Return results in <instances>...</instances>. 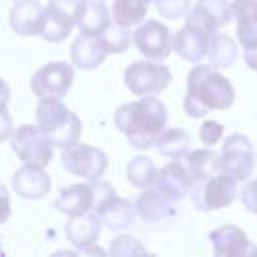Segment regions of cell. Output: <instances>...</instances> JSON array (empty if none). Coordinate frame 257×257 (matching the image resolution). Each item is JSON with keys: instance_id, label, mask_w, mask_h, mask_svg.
<instances>
[{"instance_id": "cell-1", "label": "cell", "mask_w": 257, "mask_h": 257, "mask_svg": "<svg viewBox=\"0 0 257 257\" xmlns=\"http://www.w3.org/2000/svg\"><path fill=\"white\" fill-rule=\"evenodd\" d=\"M167 106L157 96H141L124 102L114 112V126L128 139V145L147 151L155 149L159 135L167 128Z\"/></svg>"}, {"instance_id": "cell-2", "label": "cell", "mask_w": 257, "mask_h": 257, "mask_svg": "<svg viewBox=\"0 0 257 257\" xmlns=\"http://www.w3.org/2000/svg\"><path fill=\"white\" fill-rule=\"evenodd\" d=\"M235 100V88L219 68L211 64H197L187 74V94L183 108L187 116L201 118L209 110H225Z\"/></svg>"}, {"instance_id": "cell-3", "label": "cell", "mask_w": 257, "mask_h": 257, "mask_svg": "<svg viewBox=\"0 0 257 257\" xmlns=\"http://www.w3.org/2000/svg\"><path fill=\"white\" fill-rule=\"evenodd\" d=\"M36 124L46 133L58 149H68L78 143L82 133V122L76 112H72L60 98H42L36 106Z\"/></svg>"}, {"instance_id": "cell-4", "label": "cell", "mask_w": 257, "mask_h": 257, "mask_svg": "<svg viewBox=\"0 0 257 257\" xmlns=\"http://www.w3.org/2000/svg\"><path fill=\"white\" fill-rule=\"evenodd\" d=\"M173 80L167 64L161 60H135L124 68V86L137 96H157Z\"/></svg>"}, {"instance_id": "cell-5", "label": "cell", "mask_w": 257, "mask_h": 257, "mask_svg": "<svg viewBox=\"0 0 257 257\" xmlns=\"http://www.w3.org/2000/svg\"><path fill=\"white\" fill-rule=\"evenodd\" d=\"M255 169V147L249 137L233 133L225 137L217 161V171L235 177L239 183L247 181Z\"/></svg>"}, {"instance_id": "cell-6", "label": "cell", "mask_w": 257, "mask_h": 257, "mask_svg": "<svg viewBox=\"0 0 257 257\" xmlns=\"http://www.w3.org/2000/svg\"><path fill=\"white\" fill-rule=\"evenodd\" d=\"M237 197H239V181L225 173H215L209 179L197 183V187L191 193L193 205L201 213L225 209Z\"/></svg>"}, {"instance_id": "cell-7", "label": "cell", "mask_w": 257, "mask_h": 257, "mask_svg": "<svg viewBox=\"0 0 257 257\" xmlns=\"http://www.w3.org/2000/svg\"><path fill=\"white\" fill-rule=\"evenodd\" d=\"M10 149L22 163L48 167L54 145L38 124H22L14 128L10 137Z\"/></svg>"}, {"instance_id": "cell-8", "label": "cell", "mask_w": 257, "mask_h": 257, "mask_svg": "<svg viewBox=\"0 0 257 257\" xmlns=\"http://www.w3.org/2000/svg\"><path fill=\"white\" fill-rule=\"evenodd\" d=\"M60 163H62V169L68 171L70 175L80 177L88 183H96L106 173L108 157L104 151H100L92 145L76 143L68 149H62Z\"/></svg>"}, {"instance_id": "cell-9", "label": "cell", "mask_w": 257, "mask_h": 257, "mask_svg": "<svg viewBox=\"0 0 257 257\" xmlns=\"http://www.w3.org/2000/svg\"><path fill=\"white\" fill-rule=\"evenodd\" d=\"M74 80V68L66 62L54 60L44 66H40L32 78H30V90L32 94L42 100V98H62L70 90Z\"/></svg>"}, {"instance_id": "cell-10", "label": "cell", "mask_w": 257, "mask_h": 257, "mask_svg": "<svg viewBox=\"0 0 257 257\" xmlns=\"http://www.w3.org/2000/svg\"><path fill=\"white\" fill-rule=\"evenodd\" d=\"M133 42L145 58L163 62L173 52V32L169 30L167 24L155 18L137 24V30L133 32Z\"/></svg>"}, {"instance_id": "cell-11", "label": "cell", "mask_w": 257, "mask_h": 257, "mask_svg": "<svg viewBox=\"0 0 257 257\" xmlns=\"http://www.w3.org/2000/svg\"><path fill=\"white\" fill-rule=\"evenodd\" d=\"M153 187H157L161 193H165L171 201H181L189 193H193V189L197 187V179L185 165L183 157H179V159H173L171 163H167L159 171Z\"/></svg>"}, {"instance_id": "cell-12", "label": "cell", "mask_w": 257, "mask_h": 257, "mask_svg": "<svg viewBox=\"0 0 257 257\" xmlns=\"http://www.w3.org/2000/svg\"><path fill=\"white\" fill-rule=\"evenodd\" d=\"M185 18V22L195 24L209 34H217L233 20V6L229 0H197Z\"/></svg>"}, {"instance_id": "cell-13", "label": "cell", "mask_w": 257, "mask_h": 257, "mask_svg": "<svg viewBox=\"0 0 257 257\" xmlns=\"http://www.w3.org/2000/svg\"><path fill=\"white\" fill-rule=\"evenodd\" d=\"M209 241L213 245V253L217 257H243V255H257V247L249 241L247 233L237 225H221L211 231Z\"/></svg>"}, {"instance_id": "cell-14", "label": "cell", "mask_w": 257, "mask_h": 257, "mask_svg": "<svg viewBox=\"0 0 257 257\" xmlns=\"http://www.w3.org/2000/svg\"><path fill=\"white\" fill-rule=\"evenodd\" d=\"M10 187L18 197L28 199V201H36V199H42L48 195L52 181H50L48 173L44 171V167L22 163V167L16 169L12 179H10Z\"/></svg>"}, {"instance_id": "cell-15", "label": "cell", "mask_w": 257, "mask_h": 257, "mask_svg": "<svg viewBox=\"0 0 257 257\" xmlns=\"http://www.w3.org/2000/svg\"><path fill=\"white\" fill-rule=\"evenodd\" d=\"M211 38H213V34H209L207 30L185 22V26L181 30H177V34H173V50L183 60L197 64L207 56Z\"/></svg>"}, {"instance_id": "cell-16", "label": "cell", "mask_w": 257, "mask_h": 257, "mask_svg": "<svg viewBox=\"0 0 257 257\" xmlns=\"http://www.w3.org/2000/svg\"><path fill=\"white\" fill-rule=\"evenodd\" d=\"M52 207L68 217L86 215L94 209V183H76L62 187L58 191V197L54 199Z\"/></svg>"}, {"instance_id": "cell-17", "label": "cell", "mask_w": 257, "mask_h": 257, "mask_svg": "<svg viewBox=\"0 0 257 257\" xmlns=\"http://www.w3.org/2000/svg\"><path fill=\"white\" fill-rule=\"evenodd\" d=\"M175 201H171L165 193H161L157 187H149L143 189V193L139 195V199L135 201L137 207V215L149 223V225H157V223H165L171 221L177 211H175Z\"/></svg>"}, {"instance_id": "cell-18", "label": "cell", "mask_w": 257, "mask_h": 257, "mask_svg": "<svg viewBox=\"0 0 257 257\" xmlns=\"http://www.w3.org/2000/svg\"><path fill=\"white\" fill-rule=\"evenodd\" d=\"M44 8L38 0H18L8 14L10 28L18 36H40L44 26Z\"/></svg>"}, {"instance_id": "cell-19", "label": "cell", "mask_w": 257, "mask_h": 257, "mask_svg": "<svg viewBox=\"0 0 257 257\" xmlns=\"http://www.w3.org/2000/svg\"><path fill=\"white\" fill-rule=\"evenodd\" d=\"M108 56L106 44L102 40V34H78L70 46V60L80 70H94L98 68L104 58Z\"/></svg>"}, {"instance_id": "cell-20", "label": "cell", "mask_w": 257, "mask_h": 257, "mask_svg": "<svg viewBox=\"0 0 257 257\" xmlns=\"http://www.w3.org/2000/svg\"><path fill=\"white\" fill-rule=\"evenodd\" d=\"M100 231H102V221L100 217L90 211L86 215H78V217H70L66 227H64V233H66V239L70 241V245H74L80 253L86 251L88 247H92L98 237H100Z\"/></svg>"}, {"instance_id": "cell-21", "label": "cell", "mask_w": 257, "mask_h": 257, "mask_svg": "<svg viewBox=\"0 0 257 257\" xmlns=\"http://www.w3.org/2000/svg\"><path fill=\"white\" fill-rule=\"evenodd\" d=\"M94 213L100 217L104 227H108L112 231H120V229L128 227L135 221L137 207L128 199H122V197H118L114 193L108 199H104L102 203H98L94 207Z\"/></svg>"}, {"instance_id": "cell-22", "label": "cell", "mask_w": 257, "mask_h": 257, "mask_svg": "<svg viewBox=\"0 0 257 257\" xmlns=\"http://www.w3.org/2000/svg\"><path fill=\"white\" fill-rule=\"evenodd\" d=\"M233 18L237 22V40L243 50L257 48V0H233Z\"/></svg>"}, {"instance_id": "cell-23", "label": "cell", "mask_w": 257, "mask_h": 257, "mask_svg": "<svg viewBox=\"0 0 257 257\" xmlns=\"http://www.w3.org/2000/svg\"><path fill=\"white\" fill-rule=\"evenodd\" d=\"M114 24L112 20V12L104 6L102 0H84L82 8H80V16H78V30L82 34H104L110 26Z\"/></svg>"}, {"instance_id": "cell-24", "label": "cell", "mask_w": 257, "mask_h": 257, "mask_svg": "<svg viewBox=\"0 0 257 257\" xmlns=\"http://www.w3.org/2000/svg\"><path fill=\"white\" fill-rule=\"evenodd\" d=\"M155 151L159 155H165V157H171V159L185 157L191 151V137L181 126H167L159 135V139L155 143Z\"/></svg>"}, {"instance_id": "cell-25", "label": "cell", "mask_w": 257, "mask_h": 257, "mask_svg": "<svg viewBox=\"0 0 257 257\" xmlns=\"http://www.w3.org/2000/svg\"><path fill=\"white\" fill-rule=\"evenodd\" d=\"M207 56H209V64L221 70V68H229L237 62L239 50H237V44L231 36H227L225 32H217L211 38Z\"/></svg>"}, {"instance_id": "cell-26", "label": "cell", "mask_w": 257, "mask_h": 257, "mask_svg": "<svg viewBox=\"0 0 257 257\" xmlns=\"http://www.w3.org/2000/svg\"><path fill=\"white\" fill-rule=\"evenodd\" d=\"M183 161H185V165L189 167V171L193 173V177L197 179V183H201V181L209 179L211 175L219 173V171H217L219 153H215L211 147L189 151V153L183 157Z\"/></svg>"}, {"instance_id": "cell-27", "label": "cell", "mask_w": 257, "mask_h": 257, "mask_svg": "<svg viewBox=\"0 0 257 257\" xmlns=\"http://www.w3.org/2000/svg\"><path fill=\"white\" fill-rule=\"evenodd\" d=\"M151 2L153 0H114L112 10H110L114 24H120L126 28L141 24L149 12Z\"/></svg>"}, {"instance_id": "cell-28", "label": "cell", "mask_w": 257, "mask_h": 257, "mask_svg": "<svg viewBox=\"0 0 257 257\" xmlns=\"http://www.w3.org/2000/svg\"><path fill=\"white\" fill-rule=\"evenodd\" d=\"M157 175H159L157 165L149 157H145V155L133 157L128 161V165H126V181L133 187L141 189V191L153 187L155 181H157Z\"/></svg>"}, {"instance_id": "cell-29", "label": "cell", "mask_w": 257, "mask_h": 257, "mask_svg": "<svg viewBox=\"0 0 257 257\" xmlns=\"http://www.w3.org/2000/svg\"><path fill=\"white\" fill-rule=\"evenodd\" d=\"M74 26H76L74 20H70L68 16L60 14L58 10L46 6L44 8V26H42L40 38H44L46 42H62Z\"/></svg>"}, {"instance_id": "cell-30", "label": "cell", "mask_w": 257, "mask_h": 257, "mask_svg": "<svg viewBox=\"0 0 257 257\" xmlns=\"http://www.w3.org/2000/svg\"><path fill=\"white\" fill-rule=\"evenodd\" d=\"M102 40H104V44H106L108 54H120V52H124V50L131 46L133 34L128 32L126 26L112 24V26L102 34Z\"/></svg>"}, {"instance_id": "cell-31", "label": "cell", "mask_w": 257, "mask_h": 257, "mask_svg": "<svg viewBox=\"0 0 257 257\" xmlns=\"http://www.w3.org/2000/svg\"><path fill=\"white\" fill-rule=\"evenodd\" d=\"M153 4H155L157 14L169 20L183 18L191 10V0H153Z\"/></svg>"}, {"instance_id": "cell-32", "label": "cell", "mask_w": 257, "mask_h": 257, "mask_svg": "<svg viewBox=\"0 0 257 257\" xmlns=\"http://www.w3.org/2000/svg\"><path fill=\"white\" fill-rule=\"evenodd\" d=\"M110 253L112 255H133V253H147L145 245L133 237V235H118L110 243Z\"/></svg>"}, {"instance_id": "cell-33", "label": "cell", "mask_w": 257, "mask_h": 257, "mask_svg": "<svg viewBox=\"0 0 257 257\" xmlns=\"http://www.w3.org/2000/svg\"><path fill=\"white\" fill-rule=\"evenodd\" d=\"M223 128H225V126H223L219 120H213V118L205 120V122L199 126V139H201V143L207 145V147L217 145V143L223 139Z\"/></svg>"}, {"instance_id": "cell-34", "label": "cell", "mask_w": 257, "mask_h": 257, "mask_svg": "<svg viewBox=\"0 0 257 257\" xmlns=\"http://www.w3.org/2000/svg\"><path fill=\"white\" fill-rule=\"evenodd\" d=\"M241 203L249 213L257 215V177L253 181H249L245 185V189L241 191Z\"/></svg>"}, {"instance_id": "cell-35", "label": "cell", "mask_w": 257, "mask_h": 257, "mask_svg": "<svg viewBox=\"0 0 257 257\" xmlns=\"http://www.w3.org/2000/svg\"><path fill=\"white\" fill-rule=\"evenodd\" d=\"M2 114H4V128H2V141H10V116H8V110H6V102H4V110H2Z\"/></svg>"}]
</instances>
